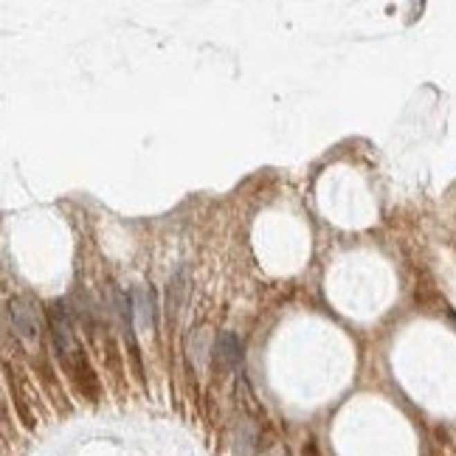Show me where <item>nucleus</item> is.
<instances>
[{
	"mask_svg": "<svg viewBox=\"0 0 456 456\" xmlns=\"http://www.w3.org/2000/svg\"><path fill=\"white\" fill-rule=\"evenodd\" d=\"M9 316L15 321V329L17 336L26 338V341H34L39 336V318H37V310L26 302V299H12L9 304Z\"/></svg>",
	"mask_w": 456,
	"mask_h": 456,
	"instance_id": "f03ea898",
	"label": "nucleus"
},
{
	"mask_svg": "<svg viewBox=\"0 0 456 456\" xmlns=\"http://www.w3.org/2000/svg\"><path fill=\"white\" fill-rule=\"evenodd\" d=\"M215 361L220 363V369L231 372L237 363H239V341L234 333H223L215 344Z\"/></svg>",
	"mask_w": 456,
	"mask_h": 456,
	"instance_id": "7ed1b4c3",
	"label": "nucleus"
},
{
	"mask_svg": "<svg viewBox=\"0 0 456 456\" xmlns=\"http://www.w3.org/2000/svg\"><path fill=\"white\" fill-rule=\"evenodd\" d=\"M51 329H54V344L62 355V361L68 366H73V352H76V344H73V333H71V318H68V307L62 302H54L51 304Z\"/></svg>",
	"mask_w": 456,
	"mask_h": 456,
	"instance_id": "f257e3e1",
	"label": "nucleus"
}]
</instances>
